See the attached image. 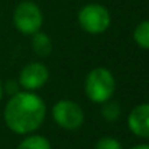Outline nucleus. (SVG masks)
I'll use <instances>...</instances> for the list:
<instances>
[{"mask_svg": "<svg viewBox=\"0 0 149 149\" xmlns=\"http://www.w3.org/2000/svg\"><path fill=\"white\" fill-rule=\"evenodd\" d=\"M133 38L139 47L149 49V20H145L136 26L133 32Z\"/></svg>", "mask_w": 149, "mask_h": 149, "instance_id": "9", "label": "nucleus"}, {"mask_svg": "<svg viewBox=\"0 0 149 149\" xmlns=\"http://www.w3.org/2000/svg\"><path fill=\"white\" fill-rule=\"evenodd\" d=\"M78 22L86 32H88L91 35H99V33H103L109 28L110 15L104 6L93 3V4L84 6L80 10Z\"/></svg>", "mask_w": 149, "mask_h": 149, "instance_id": "4", "label": "nucleus"}, {"mask_svg": "<svg viewBox=\"0 0 149 149\" xmlns=\"http://www.w3.org/2000/svg\"><path fill=\"white\" fill-rule=\"evenodd\" d=\"M52 116L61 127L68 130L80 127L84 122L81 107L71 100H59L52 109Z\"/></svg>", "mask_w": 149, "mask_h": 149, "instance_id": "5", "label": "nucleus"}, {"mask_svg": "<svg viewBox=\"0 0 149 149\" xmlns=\"http://www.w3.org/2000/svg\"><path fill=\"white\" fill-rule=\"evenodd\" d=\"M119 113H120V109H119V104L114 103V101H109L104 104L103 107V116L107 119V120H116L119 117Z\"/></svg>", "mask_w": 149, "mask_h": 149, "instance_id": "11", "label": "nucleus"}, {"mask_svg": "<svg viewBox=\"0 0 149 149\" xmlns=\"http://www.w3.org/2000/svg\"><path fill=\"white\" fill-rule=\"evenodd\" d=\"M114 91V78L106 68H94L86 80V94L93 103H106Z\"/></svg>", "mask_w": 149, "mask_h": 149, "instance_id": "2", "label": "nucleus"}, {"mask_svg": "<svg viewBox=\"0 0 149 149\" xmlns=\"http://www.w3.org/2000/svg\"><path fill=\"white\" fill-rule=\"evenodd\" d=\"M132 149H149V145H138V146H135Z\"/></svg>", "mask_w": 149, "mask_h": 149, "instance_id": "13", "label": "nucleus"}, {"mask_svg": "<svg viewBox=\"0 0 149 149\" xmlns=\"http://www.w3.org/2000/svg\"><path fill=\"white\" fill-rule=\"evenodd\" d=\"M96 149H122V145L113 138H103L97 142Z\"/></svg>", "mask_w": 149, "mask_h": 149, "instance_id": "12", "label": "nucleus"}, {"mask_svg": "<svg viewBox=\"0 0 149 149\" xmlns=\"http://www.w3.org/2000/svg\"><path fill=\"white\" fill-rule=\"evenodd\" d=\"M32 47H33V51L39 56H48L51 54V51H52V42H51L48 35H45V33L38 31L36 33H33Z\"/></svg>", "mask_w": 149, "mask_h": 149, "instance_id": "8", "label": "nucleus"}, {"mask_svg": "<svg viewBox=\"0 0 149 149\" xmlns=\"http://www.w3.org/2000/svg\"><path fill=\"white\" fill-rule=\"evenodd\" d=\"M17 149H51V145L44 136H29L20 142Z\"/></svg>", "mask_w": 149, "mask_h": 149, "instance_id": "10", "label": "nucleus"}, {"mask_svg": "<svg viewBox=\"0 0 149 149\" xmlns=\"http://www.w3.org/2000/svg\"><path fill=\"white\" fill-rule=\"evenodd\" d=\"M48 77H49V72L44 64L32 62V64H28L20 71L19 83L26 90H38L47 83Z\"/></svg>", "mask_w": 149, "mask_h": 149, "instance_id": "6", "label": "nucleus"}, {"mask_svg": "<svg viewBox=\"0 0 149 149\" xmlns=\"http://www.w3.org/2000/svg\"><path fill=\"white\" fill-rule=\"evenodd\" d=\"M15 26L23 35H33L42 26V13L39 7L32 1H23L17 4L13 15Z\"/></svg>", "mask_w": 149, "mask_h": 149, "instance_id": "3", "label": "nucleus"}, {"mask_svg": "<svg viewBox=\"0 0 149 149\" xmlns=\"http://www.w3.org/2000/svg\"><path fill=\"white\" fill-rule=\"evenodd\" d=\"M1 96H3V88H1V84H0V100H1Z\"/></svg>", "mask_w": 149, "mask_h": 149, "instance_id": "14", "label": "nucleus"}, {"mask_svg": "<svg viewBox=\"0 0 149 149\" xmlns=\"http://www.w3.org/2000/svg\"><path fill=\"white\" fill-rule=\"evenodd\" d=\"M45 110V104L39 96L33 93H16L6 104L4 122L12 132L26 135L42 125Z\"/></svg>", "mask_w": 149, "mask_h": 149, "instance_id": "1", "label": "nucleus"}, {"mask_svg": "<svg viewBox=\"0 0 149 149\" xmlns=\"http://www.w3.org/2000/svg\"><path fill=\"white\" fill-rule=\"evenodd\" d=\"M129 129L139 138H149V103L135 107L127 117Z\"/></svg>", "mask_w": 149, "mask_h": 149, "instance_id": "7", "label": "nucleus"}]
</instances>
